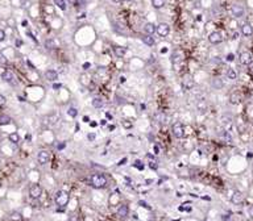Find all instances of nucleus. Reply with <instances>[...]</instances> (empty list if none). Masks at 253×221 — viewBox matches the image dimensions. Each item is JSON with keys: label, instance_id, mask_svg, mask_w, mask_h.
<instances>
[{"label": "nucleus", "instance_id": "obj_37", "mask_svg": "<svg viewBox=\"0 0 253 221\" xmlns=\"http://www.w3.org/2000/svg\"><path fill=\"white\" fill-rule=\"evenodd\" d=\"M227 61H228V62H232V61H235V54L229 53V54L227 55Z\"/></svg>", "mask_w": 253, "mask_h": 221}, {"label": "nucleus", "instance_id": "obj_18", "mask_svg": "<svg viewBox=\"0 0 253 221\" xmlns=\"http://www.w3.org/2000/svg\"><path fill=\"white\" fill-rule=\"evenodd\" d=\"M183 58H185L183 53H182V52H179V50H177L176 53H173L171 61H173V63H181L182 61H183Z\"/></svg>", "mask_w": 253, "mask_h": 221}, {"label": "nucleus", "instance_id": "obj_44", "mask_svg": "<svg viewBox=\"0 0 253 221\" xmlns=\"http://www.w3.org/2000/svg\"><path fill=\"white\" fill-rule=\"evenodd\" d=\"M61 87H62V86H61L59 83H58V84H57V83H54V84H53V88H54V90H59Z\"/></svg>", "mask_w": 253, "mask_h": 221}, {"label": "nucleus", "instance_id": "obj_33", "mask_svg": "<svg viewBox=\"0 0 253 221\" xmlns=\"http://www.w3.org/2000/svg\"><path fill=\"white\" fill-rule=\"evenodd\" d=\"M5 104H7V99H5L4 95H2V93H0V108L4 107Z\"/></svg>", "mask_w": 253, "mask_h": 221}, {"label": "nucleus", "instance_id": "obj_13", "mask_svg": "<svg viewBox=\"0 0 253 221\" xmlns=\"http://www.w3.org/2000/svg\"><path fill=\"white\" fill-rule=\"evenodd\" d=\"M45 79L49 82H55L58 79V73L55 70H46L45 71Z\"/></svg>", "mask_w": 253, "mask_h": 221}, {"label": "nucleus", "instance_id": "obj_36", "mask_svg": "<svg viewBox=\"0 0 253 221\" xmlns=\"http://www.w3.org/2000/svg\"><path fill=\"white\" fill-rule=\"evenodd\" d=\"M134 167H137L138 170H144V165H141V162H140V161H136V163H134Z\"/></svg>", "mask_w": 253, "mask_h": 221}, {"label": "nucleus", "instance_id": "obj_42", "mask_svg": "<svg viewBox=\"0 0 253 221\" xmlns=\"http://www.w3.org/2000/svg\"><path fill=\"white\" fill-rule=\"evenodd\" d=\"M0 63H7V59L4 58L3 54H0Z\"/></svg>", "mask_w": 253, "mask_h": 221}, {"label": "nucleus", "instance_id": "obj_15", "mask_svg": "<svg viewBox=\"0 0 253 221\" xmlns=\"http://www.w3.org/2000/svg\"><path fill=\"white\" fill-rule=\"evenodd\" d=\"M243 200H244V195L240 191H235L233 195L231 196V201L233 204H241V203H243Z\"/></svg>", "mask_w": 253, "mask_h": 221}, {"label": "nucleus", "instance_id": "obj_25", "mask_svg": "<svg viewBox=\"0 0 253 221\" xmlns=\"http://www.w3.org/2000/svg\"><path fill=\"white\" fill-rule=\"evenodd\" d=\"M152 5L156 9H161L165 5V0H152Z\"/></svg>", "mask_w": 253, "mask_h": 221}, {"label": "nucleus", "instance_id": "obj_8", "mask_svg": "<svg viewBox=\"0 0 253 221\" xmlns=\"http://www.w3.org/2000/svg\"><path fill=\"white\" fill-rule=\"evenodd\" d=\"M50 159V154L48 150H40L37 154V161L40 165H46Z\"/></svg>", "mask_w": 253, "mask_h": 221}, {"label": "nucleus", "instance_id": "obj_30", "mask_svg": "<svg viewBox=\"0 0 253 221\" xmlns=\"http://www.w3.org/2000/svg\"><path fill=\"white\" fill-rule=\"evenodd\" d=\"M54 2H55V5H58V8L59 9H62V11H65L66 9V2H65V0H54Z\"/></svg>", "mask_w": 253, "mask_h": 221}, {"label": "nucleus", "instance_id": "obj_5", "mask_svg": "<svg viewBox=\"0 0 253 221\" xmlns=\"http://www.w3.org/2000/svg\"><path fill=\"white\" fill-rule=\"evenodd\" d=\"M42 195V187L40 184H32L29 187V196L32 199H40Z\"/></svg>", "mask_w": 253, "mask_h": 221}, {"label": "nucleus", "instance_id": "obj_52", "mask_svg": "<svg viewBox=\"0 0 253 221\" xmlns=\"http://www.w3.org/2000/svg\"><path fill=\"white\" fill-rule=\"evenodd\" d=\"M154 154H158V146H154Z\"/></svg>", "mask_w": 253, "mask_h": 221}, {"label": "nucleus", "instance_id": "obj_11", "mask_svg": "<svg viewBox=\"0 0 253 221\" xmlns=\"http://www.w3.org/2000/svg\"><path fill=\"white\" fill-rule=\"evenodd\" d=\"M241 34L244 37H251L253 34V26L249 23H245L241 25Z\"/></svg>", "mask_w": 253, "mask_h": 221}, {"label": "nucleus", "instance_id": "obj_23", "mask_svg": "<svg viewBox=\"0 0 253 221\" xmlns=\"http://www.w3.org/2000/svg\"><path fill=\"white\" fill-rule=\"evenodd\" d=\"M229 103L231 104H239L240 103V95L237 92H232L229 96Z\"/></svg>", "mask_w": 253, "mask_h": 221}, {"label": "nucleus", "instance_id": "obj_35", "mask_svg": "<svg viewBox=\"0 0 253 221\" xmlns=\"http://www.w3.org/2000/svg\"><path fill=\"white\" fill-rule=\"evenodd\" d=\"M87 138H88V141H95V138H96V134H95V133H88V134H87Z\"/></svg>", "mask_w": 253, "mask_h": 221}, {"label": "nucleus", "instance_id": "obj_56", "mask_svg": "<svg viewBox=\"0 0 253 221\" xmlns=\"http://www.w3.org/2000/svg\"><path fill=\"white\" fill-rule=\"evenodd\" d=\"M83 121H86V123H88V117H87V116H84V117H83Z\"/></svg>", "mask_w": 253, "mask_h": 221}, {"label": "nucleus", "instance_id": "obj_7", "mask_svg": "<svg viewBox=\"0 0 253 221\" xmlns=\"http://www.w3.org/2000/svg\"><path fill=\"white\" fill-rule=\"evenodd\" d=\"M231 13L233 17L236 19H240V17H243V16L245 15V9L241 7V5H237V4H235L231 7Z\"/></svg>", "mask_w": 253, "mask_h": 221}, {"label": "nucleus", "instance_id": "obj_45", "mask_svg": "<svg viewBox=\"0 0 253 221\" xmlns=\"http://www.w3.org/2000/svg\"><path fill=\"white\" fill-rule=\"evenodd\" d=\"M125 162H127V158H123L121 161H120L119 163H117V165H119V166H123V165H125Z\"/></svg>", "mask_w": 253, "mask_h": 221}, {"label": "nucleus", "instance_id": "obj_34", "mask_svg": "<svg viewBox=\"0 0 253 221\" xmlns=\"http://www.w3.org/2000/svg\"><path fill=\"white\" fill-rule=\"evenodd\" d=\"M5 37H7V34H5V32L3 29H0V42H3L5 40Z\"/></svg>", "mask_w": 253, "mask_h": 221}, {"label": "nucleus", "instance_id": "obj_32", "mask_svg": "<svg viewBox=\"0 0 253 221\" xmlns=\"http://www.w3.org/2000/svg\"><path fill=\"white\" fill-rule=\"evenodd\" d=\"M123 126L127 129H131L132 128V121H129V120H123Z\"/></svg>", "mask_w": 253, "mask_h": 221}, {"label": "nucleus", "instance_id": "obj_12", "mask_svg": "<svg viewBox=\"0 0 253 221\" xmlns=\"http://www.w3.org/2000/svg\"><path fill=\"white\" fill-rule=\"evenodd\" d=\"M182 86L185 90H191L194 87V80L191 78V75H185L183 76V80H182Z\"/></svg>", "mask_w": 253, "mask_h": 221}, {"label": "nucleus", "instance_id": "obj_17", "mask_svg": "<svg viewBox=\"0 0 253 221\" xmlns=\"http://www.w3.org/2000/svg\"><path fill=\"white\" fill-rule=\"evenodd\" d=\"M114 53H115L116 57L123 58L127 54V47H124V46H114Z\"/></svg>", "mask_w": 253, "mask_h": 221}, {"label": "nucleus", "instance_id": "obj_10", "mask_svg": "<svg viewBox=\"0 0 253 221\" xmlns=\"http://www.w3.org/2000/svg\"><path fill=\"white\" fill-rule=\"evenodd\" d=\"M239 59H240V63L241 65H244V66H248L251 62H252V54L249 52H243V53H240L239 55Z\"/></svg>", "mask_w": 253, "mask_h": 221}, {"label": "nucleus", "instance_id": "obj_20", "mask_svg": "<svg viewBox=\"0 0 253 221\" xmlns=\"http://www.w3.org/2000/svg\"><path fill=\"white\" fill-rule=\"evenodd\" d=\"M91 104H92V107H94V108L100 109V108H103L104 101H103V99H102V97H94V99H92V101H91Z\"/></svg>", "mask_w": 253, "mask_h": 221}, {"label": "nucleus", "instance_id": "obj_16", "mask_svg": "<svg viewBox=\"0 0 253 221\" xmlns=\"http://www.w3.org/2000/svg\"><path fill=\"white\" fill-rule=\"evenodd\" d=\"M144 32L147 33V34H150V36H153L154 33L157 32V25L153 24V23H147L144 25Z\"/></svg>", "mask_w": 253, "mask_h": 221}, {"label": "nucleus", "instance_id": "obj_31", "mask_svg": "<svg viewBox=\"0 0 253 221\" xmlns=\"http://www.w3.org/2000/svg\"><path fill=\"white\" fill-rule=\"evenodd\" d=\"M67 115H69L70 117H77V115H78V110H77V108H74V107H70L69 109H67Z\"/></svg>", "mask_w": 253, "mask_h": 221}, {"label": "nucleus", "instance_id": "obj_6", "mask_svg": "<svg viewBox=\"0 0 253 221\" xmlns=\"http://www.w3.org/2000/svg\"><path fill=\"white\" fill-rule=\"evenodd\" d=\"M156 33L160 37H166V36H169V33H170V26H169V24H166V23H160L157 25Z\"/></svg>", "mask_w": 253, "mask_h": 221}, {"label": "nucleus", "instance_id": "obj_26", "mask_svg": "<svg viewBox=\"0 0 253 221\" xmlns=\"http://www.w3.org/2000/svg\"><path fill=\"white\" fill-rule=\"evenodd\" d=\"M8 138H9V141L12 142V143H19V142H20V136H19V133H16V132L11 133V134L8 136Z\"/></svg>", "mask_w": 253, "mask_h": 221}, {"label": "nucleus", "instance_id": "obj_28", "mask_svg": "<svg viewBox=\"0 0 253 221\" xmlns=\"http://www.w3.org/2000/svg\"><path fill=\"white\" fill-rule=\"evenodd\" d=\"M227 78H228L229 80L237 79V73H236L233 69H228V71H227Z\"/></svg>", "mask_w": 253, "mask_h": 221}, {"label": "nucleus", "instance_id": "obj_57", "mask_svg": "<svg viewBox=\"0 0 253 221\" xmlns=\"http://www.w3.org/2000/svg\"><path fill=\"white\" fill-rule=\"evenodd\" d=\"M70 221H78V219H77V217H71Z\"/></svg>", "mask_w": 253, "mask_h": 221}, {"label": "nucleus", "instance_id": "obj_24", "mask_svg": "<svg viewBox=\"0 0 253 221\" xmlns=\"http://www.w3.org/2000/svg\"><path fill=\"white\" fill-rule=\"evenodd\" d=\"M12 123V119L7 115H0V125H8Z\"/></svg>", "mask_w": 253, "mask_h": 221}, {"label": "nucleus", "instance_id": "obj_48", "mask_svg": "<svg viewBox=\"0 0 253 221\" xmlns=\"http://www.w3.org/2000/svg\"><path fill=\"white\" fill-rule=\"evenodd\" d=\"M19 216H20V214H19V213H13V216H12V219H13V220H19V219H20Z\"/></svg>", "mask_w": 253, "mask_h": 221}, {"label": "nucleus", "instance_id": "obj_14", "mask_svg": "<svg viewBox=\"0 0 253 221\" xmlns=\"http://www.w3.org/2000/svg\"><path fill=\"white\" fill-rule=\"evenodd\" d=\"M128 214H129L128 205H125V204H121V205L117 208V216L121 217V219H125V217H128Z\"/></svg>", "mask_w": 253, "mask_h": 221}, {"label": "nucleus", "instance_id": "obj_19", "mask_svg": "<svg viewBox=\"0 0 253 221\" xmlns=\"http://www.w3.org/2000/svg\"><path fill=\"white\" fill-rule=\"evenodd\" d=\"M45 47L49 49V50H53V49L58 47V42L57 40H53V38H49V40L45 41Z\"/></svg>", "mask_w": 253, "mask_h": 221}, {"label": "nucleus", "instance_id": "obj_1", "mask_svg": "<svg viewBox=\"0 0 253 221\" xmlns=\"http://www.w3.org/2000/svg\"><path fill=\"white\" fill-rule=\"evenodd\" d=\"M90 184L94 188H104L107 186V178L103 174H92L90 176Z\"/></svg>", "mask_w": 253, "mask_h": 221}, {"label": "nucleus", "instance_id": "obj_46", "mask_svg": "<svg viewBox=\"0 0 253 221\" xmlns=\"http://www.w3.org/2000/svg\"><path fill=\"white\" fill-rule=\"evenodd\" d=\"M222 220H223V221H228V220H229V216H228V214H223Z\"/></svg>", "mask_w": 253, "mask_h": 221}, {"label": "nucleus", "instance_id": "obj_51", "mask_svg": "<svg viewBox=\"0 0 253 221\" xmlns=\"http://www.w3.org/2000/svg\"><path fill=\"white\" fill-rule=\"evenodd\" d=\"M237 37H239V33H233V37H232L233 40H236V38H237Z\"/></svg>", "mask_w": 253, "mask_h": 221}, {"label": "nucleus", "instance_id": "obj_22", "mask_svg": "<svg viewBox=\"0 0 253 221\" xmlns=\"http://www.w3.org/2000/svg\"><path fill=\"white\" fill-rule=\"evenodd\" d=\"M211 86L215 88V90H222V88L224 87V83L222 79H219V78H215V79H212L211 82Z\"/></svg>", "mask_w": 253, "mask_h": 221}, {"label": "nucleus", "instance_id": "obj_58", "mask_svg": "<svg viewBox=\"0 0 253 221\" xmlns=\"http://www.w3.org/2000/svg\"><path fill=\"white\" fill-rule=\"evenodd\" d=\"M112 2H115V3H121L123 0H112Z\"/></svg>", "mask_w": 253, "mask_h": 221}, {"label": "nucleus", "instance_id": "obj_3", "mask_svg": "<svg viewBox=\"0 0 253 221\" xmlns=\"http://www.w3.org/2000/svg\"><path fill=\"white\" fill-rule=\"evenodd\" d=\"M171 133L173 136L178 138V140H181V138H183L185 136V128H183V125L182 123H176L173 125V128H171Z\"/></svg>", "mask_w": 253, "mask_h": 221}, {"label": "nucleus", "instance_id": "obj_47", "mask_svg": "<svg viewBox=\"0 0 253 221\" xmlns=\"http://www.w3.org/2000/svg\"><path fill=\"white\" fill-rule=\"evenodd\" d=\"M105 117L108 119V120H112V115L110 112H105Z\"/></svg>", "mask_w": 253, "mask_h": 221}, {"label": "nucleus", "instance_id": "obj_27", "mask_svg": "<svg viewBox=\"0 0 253 221\" xmlns=\"http://www.w3.org/2000/svg\"><path fill=\"white\" fill-rule=\"evenodd\" d=\"M196 108H198V110H200V112H204V110L207 109V103H206V100H199L198 103H196Z\"/></svg>", "mask_w": 253, "mask_h": 221}, {"label": "nucleus", "instance_id": "obj_41", "mask_svg": "<svg viewBox=\"0 0 253 221\" xmlns=\"http://www.w3.org/2000/svg\"><path fill=\"white\" fill-rule=\"evenodd\" d=\"M248 70H249V73H251V74H253V61L248 65Z\"/></svg>", "mask_w": 253, "mask_h": 221}, {"label": "nucleus", "instance_id": "obj_53", "mask_svg": "<svg viewBox=\"0 0 253 221\" xmlns=\"http://www.w3.org/2000/svg\"><path fill=\"white\" fill-rule=\"evenodd\" d=\"M108 129H110V130H114V129H115V125H110Z\"/></svg>", "mask_w": 253, "mask_h": 221}, {"label": "nucleus", "instance_id": "obj_49", "mask_svg": "<svg viewBox=\"0 0 253 221\" xmlns=\"http://www.w3.org/2000/svg\"><path fill=\"white\" fill-rule=\"evenodd\" d=\"M98 124L96 123H95V121H91V123H90V126H92V128H95V126H96Z\"/></svg>", "mask_w": 253, "mask_h": 221}, {"label": "nucleus", "instance_id": "obj_39", "mask_svg": "<svg viewBox=\"0 0 253 221\" xmlns=\"http://www.w3.org/2000/svg\"><path fill=\"white\" fill-rule=\"evenodd\" d=\"M149 167H150L152 170H156V169H157V162H154V161L150 162V163H149Z\"/></svg>", "mask_w": 253, "mask_h": 221}, {"label": "nucleus", "instance_id": "obj_2", "mask_svg": "<svg viewBox=\"0 0 253 221\" xmlns=\"http://www.w3.org/2000/svg\"><path fill=\"white\" fill-rule=\"evenodd\" d=\"M69 200H70V196L66 191H57V193H55V196H54L55 204L61 208H65L67 205V203H69Z\"/></svg>", "mask_w": 253, "mask_h": 221}, {"label": "nucleus", "instance_id": "obj_50", "mask_svg": "<svg viewBox=\"0 0 253 221\" xmlns=\"http://www.w3.org/2000/svg\"><path fill=\"white\" fill-rule=\"evenodd\" d=\"M105 124H107V120H105V119L100 120V125H105Z\"/></svg>", "mask_w": 253, "mask_h": 221}, {"label": "nucleus", "instance_id": "obj_21", "mask_svg": "<svg viewBox=\"0 0 253 221\" xmlns=\"http://www.w3.org/2000/svg\"><path fill=\"white\" fill-rule=\"evenodd\" d=\"M143 42L145 43V45H148V46H153L154 43H156V40H154V37L153 36H150V34H145L143 37Z\"/></svg>", "mask_w": 253, "mask_h": 221}, {"label": "nucleus", "instance_id": "obj_40", "mask_svg": "<svg viewBox=\"0 0 253 221\" xmlns=\"http://www.w3.org/2000/svg\"><path fill=\"white\" fill-rule=\"evenodd\" d=\"M65 146H66V143L62 142V143H59V145H57V149L58 150H62V149H65Z\"/></svg>", "mask_w": 253, "mask_h": 221}, {"label": "nucleus", "instance_id": "obj_54", "mask_svg": "<svg viewBox=\"0 0 253 221\" xmlns=\"http://www.w3.org/2000/svg\"><path fill=\"white\" fill-rule=\"evenodd\" d=\"M125 82V78H124V76H121V78H120V83H124Z\"/></svg>", "mask_w": 253, "mask_h": 221}, {"label": "nucleus", "instance_id": "obj_38", "mask_svg": "<svg viewBox=\"0 0 253 221\" xmlns=\"http://www.w3.org/2000/svg\"><path fill=\"white\" fill-rule=\"evenodd\" d=\"M138 205H141V207L147 208V209H150V207H149V205H148V204L145 203V201H138Z\"/></svg>", "mask_w": 253, "mask_h": 221}, {"label": "nucleus", "instance_id": "obj_4", "mask_svg": "<svg viewBox=\"0 0 253 221\" xmlns=\"http://www.w3.org/2000/svg\"><path fill=\"white\" fill-rule=\"evenodd\" d=\"M223 38H224L223 33L220 30H215L208 36V41L212 43V45H219L220 42H223Z\"/></svg>", "mask_w": 253, "mask_h": 221}, {"label": "nucleus", "instance_id": "obj_29", "mask_svg": "<svg viewBox=\"0 0 253 221\" xmlns=\"http://www.w3.org/2000/svg\"><path fill=\"white\" fill-rule=\"evenodd\" d=\"M220 121H222V124H223V125L231 124V123H232V117H231L229 115H223V116H222V119H220Z\"/></svg>", "mask_w": 253, "mask_h": 221}, {"label": "nucleus", "instance_id": "obj_9", "mask_svg": "<svg viewBox=\"0 0 253 221\" xmlns=\"http://www.w3.org/2000/svg\"><path fill=\"white\" fill-rule=\"evenodd\" d=\"M2 79L4 82L9 83V84H15V83H16V76H15V74L11 70H5L4 71L3 75H2Z\"/></svg>", "mask_w": 253, "mask_h": 221}, {"label": "nucleus", "instance_id": "obj_55", "mask_svg": "<svg viewBox=\"0 0 253 221\" xmlns=\"http://www.w3.org/2000/svg\"><path fill=\"white\" fill-rule=\"evenodd\" d=\"M83 67H84V69H87V67H90V63H84V65H83Z\"/></svg>", "mask_w": 253, "mask_h": 221}, {"label": "nucleus", "instance_id": "obj_43", "mask_svg": "<svg viewBox=\"0 0 253 221\" xmlns=\"http://www.w3.org/2000/svg\"><path fill=\"white\" fill-rule=\"evenodd\" d=\"M248 213H249V216L253 219V205H251V207H249V209H248Z\"/></svg>", "mask_w": 253, "mask_h": 221}]
</instances>
